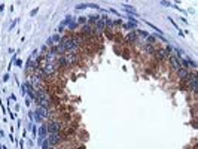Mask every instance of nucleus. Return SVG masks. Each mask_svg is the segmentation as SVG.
Returning a JSON list of instances; mask_svg holds the SVG:
<instances>
[{
	"instance_id": "nucleus-1",
	"label": "nucleus",
	"mask_w": 198,
	"mask_h": 149,
	"mask_svg": "<svg viewBox=\"0 0 198 149\" xmlns=\"http://www.w3.org/2000/svg\"><path fill=\"white\" fill-rule=\"evenodd\" d=\"M42 70L45 73V76H48V74H51V73L55 72V64L54 63H46L45 66H42Z\"/></svg>"
},
{
	"instance_id": "nucleus-2",
	"label": "nucleus",
	"mask_w": 198,
	"mask_h": 149,
	"mask_svg": "<svg viewBox=\"0 0 198 149\" xmlns=\"http://www.w3.org/2000/svg\"><path fill=\"white\" fill-rule=\"evenodd\" d=\"M170 64H171V69L176 70V72L182 69V64H180V58L179 57H171L170 58Z\"/></svg>"
},
{
	"instance_id": "nucleus-3",
	"label": "nucleus",
	"mask_w": 198,
	"mask_h": 149,
	"mask_svg": "<svg viewBox=\"0 0 198 149\" xmlns=\"http://www.w3.org/2000/svg\"><path fill=\"white\" fill-rule=\"evenodd\" d=\"M46 130L49 134H55L60 131V124L58 122H51L49 125H46Z\"/></svg>"
},
{
	"instance_id": "nucleus-4",
	"label": "nucleus",
	"mask_w": 198,
	"mask_h": 149,
	"mask_svg": "<svg viewBox=\"0 0 198 149\" xmlns=\"http://www.w3.org/2000/svg\"><path fill=\"white\" fill-rule=\"evenodd\" d=\"M60 43H61V36H58V34H55V36H52L51 39H48V45H54V46H58Z\"/></svg>"
},
{
	"instance_id": "nucleus-5",
	"label": "nucleus",
	"mask_w": 198,
	"mask_h": 149,
	"mask_svg": "<svg viewBox=\"0 0 198 149\" xmlns=\"http://www.w3.org/2000/svg\"><path fill=\"white\" fill-rule=\"evenodd\" d=\"M60 140H61V137H60V134H58V133H55V134H49V137H48V142H49L51 145H57Z\"/></svg>"
},
{
	"instance_id": "nucleus-6",
	"label": "nucleus",
	"mask_w": 198,
	"mask_h": 149,
	"mask_svg": "<svg viewBox=\"0 0 198 149\" xmlns=\"http://www.w3.org/2000/svg\"><path fill=\"white\" fill-rule=\"evenodd\" d=\"M106 28V22H104V19H98L97 22H95V30H98V32H103V30Z\"/></svg>"
},
{
	"instance_id": "nucleus-7",
	"label": "nucleus",
	"mask_w": 198,
	"mask_h": 149,
	"mask_svg": "<svg viewBox=\"0 0 198 149\" xmlns=\"http://www.w3.org/2000/svg\"><path fill=\"white\" fill-rule=\"evenodd\" d=\"M177 73H179V78H182V79H186V78L189 76L188 69H183V67H182L180 70H177Z\"/></svg>"
},
{
	"instance_id": "nucleus-8",
	"label": "nucleus",
	"mask_w": 198,
	"mask_h": 149,
	"mask_svg": "<svg viewBox=\"0 0 198 149\" xmlns=\"http://www.w3.org/2000/svg\"><path fill=\"white\" fill-rule=\"evenodd\" d=\"M48 109L46 107H42V106H39V109H37V113H40V118H46L48 116Z\"/></svg>"
},
{
	"instance_id": "nucleus-9",
	"label": "nucleus",
	"mask_w": 198,
	"mask_h": 149,
	"mask_svg": "<svg viewBox=\"0 0 198 149\" xmlns=\"http://www.w3.org/2000/svg\"><path fill=\"white\" fill-rule=\"evenodd\" d=\"M168 51H170V48L161 49V51H159V58H165V57H168Z\"/></svg>"
},
{
	"instance_id": "nucleus-10",
	"label": "nucleus",
	"mask_w": 198,
	"mask_h": 149,
	"mask_svg": "<svg viewBox=\"0 0 198 149\" xmlns=\"http://www.w3.org/2000/svg\"><path fill=\"white\" fill-rule=\"evenodd\" d=\"M39 134H40V137H46V125H42L40 127V130H39Z\"/></svg>"
},
{
	"instance_id": "nucleus-11",
	"label": "nucleus",
	"mask_w": 198,
	"mask_h": 149,
	"mask_svg": "<svg viewBox=\"0 0 198 149\" xmlns=\"http://www.w3.org/2000/svg\"><path fill=\"white\" fill-rule=\"evenodd\" d=\"M89 21H93V22H97L98 19H100V17H97V15H91V17H88Z\"/></svg>"
},
{
	"instance_id": "nucleus-12",
	"label": "nucleus",
	"mask_w": 198,
	"mask_h": 149,
	"mask_svg": "<svg viewBox=\"0 0 198 149\" xmlns=\"http://www.w3.org/2000/svg\"><path fill=\"white\" fill-rule=\"evenodd\" d=\"M42 148H43V149H49V148H51V143H49L48 140H45L43 143H42Z\"/></svg>"
},
{
	"instance_id": "nucleus-13",
	"label": "nucleus",
	"mask_w": 198,
	"mask_h": 149,
	"mask_svg": "<svg viewBox=\"0 0 198 149\" xmlns=\"http://www.w3.org/2000/svg\"><path fill=\"white\" fill-rule=\"evenodd\" d=\"M134 27H136V22H130V24H127V26H125V28H127V30L134 28Z\"/></svg>"
},
{
	"instance_id": "nucleus-14",
	"label": "nucleus",
	"mask_w": 198,
	"mask_h": 149,
	"mask_svg": "<svg viewBox=\"0 0 198 149\" xmlns=\"http://www.w3.org/2000/svg\"><path fill=\"white\" fill-rule=\"evenodd\" d=\"M83 30H85L87 33H89V32H93V28H91L89 26H85V27H83Z\"/></svg>"
},
{
	"instance_id": "nucleus-15",
	"label": "nucleus",
	"mask_w": 198,
	"mask_h": 149,
	"mask_svg": "<svg viewBox=\"0 0 198 149\" xmlns=\"http://www.w3.org/2000/svg\"><path fill=\"white\" fill-rule=\"evenodd\" d=\"M125 9H127V11H131V12H136L134 7H130V6H127V5H125Z\"/></svg>"
},
{
	"instance_id": "nucleus-16",
	"label": "nucleus",
	"mask_w": 198,
	"mask_h": 149,
	"mask_svg": "<svg viewBox=\"0 0 198 149\" xmlns=\"http://www.w3.org/2000/svg\"><path fill=\"white\" fill-rule=\"evenodd\" d=\"M85 21H87V19L83 18V17H81V18H79V22H85Z\"/></svg>"
}]
</instances>
